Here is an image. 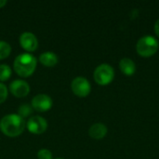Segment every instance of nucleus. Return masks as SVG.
<instances>
[{
	"instance_id": "nucleus-4",
	"label": "nucleus",
	"mask_w": 159,
	"mask_h": 159,
	"mask_svg": "<svg viewBox=\"0 0 159 159\" xmlns=\"http://www.w3.org/2000/svg\"><path fill=\"white\" fill-rule=\"evenodd\" d=\"M94 80L98 85L106 86L109 85L115 78V71L114 68L107 63L100 64L96 67L94 74Z\"/></svg>"
},
{
	"instance_id": "nucleus-20",
	"label": "nucleus",
	"mask_w": 159,
	"mask_h": 159,
	"mask_svg": "<svg viewBox=\"0 0 159 159\" xmlns=\"http://www.w3.org/2000/svg\"><path fill=\"white\" fill-rule=\"evenodd\" d=\"M56 159H62V158H56Z\"/></svg>"
},
{
	"instance_id": "nucleus-11",
	"label": "nucleus",
	"mask_w": 159,
	"mask_h": 159,
	"mask_svg": "<svg viewBox=\"0 0 159 159\" xmlns=\"http://www.w3.org/2000/svg\"><path fill=\"white\" fill-rule=\"evenodd\" d=\"M120 71L127 76H131L136 72V64L129 58H123L119 61Z\"/></svg>"
},
{
	"instance_id": "nucleus-12",
	"label": "nucleus",
	"mask_w": 159,
	"mask_h": 159,
	"mask_svg": "<svg viewBox=\"0 0 159 159\" xmlns=\"http://www.w3.org/2000/svg\"><path fill=\"white\" fill-rule=\"evenodd\" d=\"M39 61H40V62L43 65H45L47 67H52L55 64H57V62H58V56L54 52L47 51V52H44V53H42L40 55Z\"/></svg>"
},
{
	"instance_id": "nucleus-16",
	"label": "nucleus",
	"mask_w": 159,
	"mask_h": 159,
	"mask_svg": "<svg viewBox=\"0 0 159 159\" xmlns=\"http://www.w3.org/2000/svg\"><path fill=\"white\" fill-rule=\"evenodd\" d=\"M38 159H52V153L48 149H40L37 152Z\"/></svg>"
},
{
	"instance_id": "nucleus-18",
	"label": "nucleus",
	"mask_w": 159,
	"mask_h": 159,
	"mask_svg": "<svg viewBox=\"0 0 159 159\" xmlns=\"http://www.w3.org/2000/svg\"><path fill=\"white\" fill-rule=\"evenodd\" d=\"M155 32H156L157 35L159 37V19L156 21V24H155Z\"/></svg>"
},
{
	"instance_id": "nucleus-15",
	"label": "nucleus",
	"mask_w": 159,
	"mask_h": 159,
	"mask_svg": "<svg viewBox=\"0 0 159 159\" xmlns=\"http://www.w3.org/2000/svg\"><path fill=\"white\" fill-rule=\"evenodd\" d=\"M33 110H34V109H33L32 105H30V104H28V103L21 104V105L19 107V110H18L19 116H21L22 118H23V117H27V116H29L33 113Z\"/></svg>"
},
{
	"instance_id": "nucleus-8",
	"label": "nucleus",
	"mask_w": 159,
	"mask_h": 159,
	"mask_svg": "<svg viewBox=\"0 0 159 159\" xmlns=\"http://www.w3.org/2000/svg\"><path fill=\"white\" fill-rule=\"evenodd\" d=\"M9 90L11 93L18 98H22L28 95L30 92V86L24 80H14L9 85Z\"/></svg>"
},
{
	"instance_id": "nucleus-17",
	"label": "nucleus",
	"mask_w": 159,
	"mask_h": 159,
	"mask_svg": "<svg viewBox=\"0 0 159 159\" xmlns=\"http://www.w3.org/2000/svg\"><path fill=\"white\" fill-rule=\"evenodd\" d=\"M7 98V89L3 84L0 83V103L4 102Z\"/></svg>"
},
{
	"instance_id": "nucleus-9",
	"label": "nucleus",
	"mask_w": 159,
	"mask_h": 159,
	"mask_svg": "<svg viewBox=\"0 0 159 159\" xmlns=\"http://www.w3.org/2000/svg\"><path fill=\"white\" fill-rule=\"evenodd\" d=\"M20 44L26 51H34L38 47V40L36 36L30 32L22 33L20 36Z\"/></svg>"
},
{
	"instance_id": "nucleus-19",
	"label": "nucleus",
	"mask_w": 159,
	"mask_h": 159,
	"mask_svg": "<svg viewBox=\"0 0 159 159\" xmlns=\"http://www.w3.org/2000/svg\"><path fill=\"white\" fill-rule=\"evenodd\" d=\"M7 3V2L6 0H0V8H1V7H3Z\"/></svg>"
},
{
	"instance_id": "nucleus-3",
	"label": "nucleus",
	"mask_w": 159,
	"mask_h": 159,
	"mask_svg": "<svg viewBox=\"0 0 159 159\" xmlns=\"http://www.w3.org/2000/svg\"><path fill=\"white\" fill-rule=\"evenodd\" d=\"M159 48L158 41L152 35H144L141 37L136 45L137 53L144 58L155 55Z\"/></svg>"
},
{
	"instance_id": "nucleus-6",
	"label": "nucleus",
	"mask_w": 159,
	"mask_h": 159,
	"mask_svg": "<svg viewBox=\"0 0 159 159\" xmlns=\"http://www.w3.org/2000/svg\"><path fill=\"white\" fill-rule=\"evenodd\" d=\"M27 129L33 134H42L48 129V122L45 118L39 116H32L26 123Z\"/></svg>"
},
{
	"instance_id": "nucleus-1",
	"label": "nucleus",
	"mask_w": 159,
	"mask_h": 159,
	"mask_svg": "<svg viewBox=\"0 0 159 159\" xmlns=\"http://www.w3.org/2000/svg\"><path fill=\"white\" fill-rule=\"evenodd\" d=\"M24 129V119L19 115H7L0 120V129L6 136L17 137L23 132Z\"/></svg>"
},
{
	"instance_id": "nucleus-7",
	"label": "nucleus",
	"mask_w": 159,
	"mask_h": 159,
	"mask_svg": "<svg viewBox=\"0 0 159 159\" xmlns=\"http://www.w3.org/2000/svg\"><path fill=\"white\" fill-rule=\"evenodd\" d=\"M53 102L51 98L47 94H38L32 100V107L34 110L44 113L52 107Z\"/></svg>"
},
{
	"instance_id": "nucleus-13",
	"label": "nucleus",
	"mask_w": 159,
	"mask_h": 159,
	"mask_svg": "<svg viewBox=\"0 0 159 159\" xmlns=\"http://www.w3.org/2000/svg\"><path fill=\"white\" fill-rule=\"evenodd\" d=\"M11 52V47L10 45L6 42L0 40V60H4L9 56Z\"/></svg>"
},
{
	"instance_id": "nucleus-5",
	"label": "nucleus",
	"mask_w": 159,
	"mask_h": 159,
	"mask_svg": "<svg viewBox=\"0 0 159 159\" xmlns=\"http://www.w3.org/2000/svg\"><path fill=\"white\" fill-rule=\"evenodd\" d=\"M71 88L73 92L80 98L87 97L90 93V89H91V86L89 80L82 76L75 77L72 81Z\"/></svg>"
},
{
	"instance_id": "nucleus-14",
	"label": "nucleus",
	"mask_w": 159,
	"mask_h": 159,
	"mask_svg": "<svg viewBox=\"0 0 159 159\" xmlns=\"http://www.w3.org/2000/svg\"><path fill=\"white\" fill-rule=\"evenodd\" d=\"M11 75V69L7 64H0V81L7 80Z\"/></svg>"
},
{
	"instance_id": "nucleus-2",
	"label": "nucleus",
	"mask_w": 159,
	"mask_h": 159,
	"mask_svg": "<svg viewBox=\"0 0 159 159\" xmlns=\"http://www.w3.org/2000/svg\"><path fill=\"white\" fill-rule=\"evenodd\" d=\"M37 61L35 57L30 53H21L17 56L13 66L15 72L22 77H28L34 72Z\"/></svg>"
},
{
	"instance_id": "nucleus-10",
	"label": "nucleus",
	"mask_w": 159,
	"mask_h": 159,
	"mask_svg": "<svg viewBox=\"0 0 159 159\" xmlns=\"http://www.w3.org/2000/svg\"><path fill=\"white\" fill-rule=\"evenodd\" d=\"M89 134L92 139L95 140H101L104 138L107 134V128L104 124L102 123H96L93 124L89 129Z\"/></svg>"
}]
</instances>
